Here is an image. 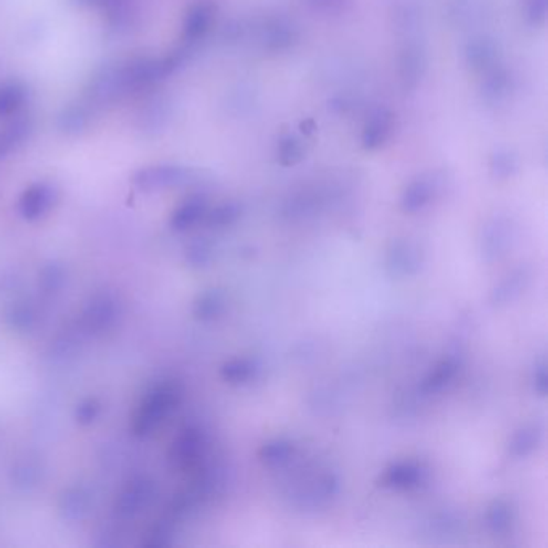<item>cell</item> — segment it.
Instances as JSON below:
<instances>
[{
	"mask_svg": "<svg viewBox=\"0 0 548 548\" xmlns=\"http://www.w3.org/2000/svg\"><path fill=\"white\" fill-rule=\"evenodd\" d=\"M423 264L420 248L410 241H395L388 253L389 272L397 277L416 274Z\"/></svg>",
	"mask_w": 548,
	"mask_h": 548,
	"instance_id": "cell-1",
	"label": "cell"
},
{
	"mask_svg": "<svg viewBox=\"0 0 548 548\" xmlns=\"http://www.w3.org/2000/svg\"><path fill=\"white\" fill-rule=\"evenodd\" d=\"M57 190L50 184H36L21 198V211L26 217H39L54 206Z\"/></svg>",
	"mask_w": 548,
	"mask_h": 548,
	"instance_id": "cell-2",
	"label": "cell"
},
{
	"mask_svg": "<svg viewBox=\"0 0 548 548\" xmlns=\"http://www.w3.org/2000/svg\"><path fill=\"white\" fill-rule=\"evenodd\" d=\"M184 171L179 167L158 166L147 167L135 175V184L145 190L152 188L171 187L184 181Z\"/></svg>",
	"mask_w": 548,
	"mask_h": 548,
	"instance_id": "cell-3",
	"label": "cell"
},
{
	"mask_svg": "<svg viewBox=\"0 0 548 548\" xmlns=\"http://www.w3.org/2000/svg\"><path fill=\"white\" fill-rule=\"evenodd\" d=\"M423 469L416 463H395L380 478V486L395 489H412L418 486Z\"/></svg>",
	"mask_w": 548,
	"mask_h": 548,
	"instance_id": "cell-4",
	"label": "cell"
},
{
	"mask_svg": "<svg viewBox=\"0 0 548 548\" xmlns=\"http://www.w3.org/2000/svg\"><path fill=\"white\" fill-rule=\"evenodd\" d=\"M31 129L33 124L29 118H18L12 121L5 128L0 129V158L7 156L23 145V142L26 141L31 134Z\"/></svg>",
	"mask_w": 548,
	"mask_h": 548,
	"instance_id": "cell-5",
	"label": "cell"
},
{
	"mask_svg": "<svg viewBox=\"0 0 548 548\" xmlns=\"http://www.w3.org/2000/svg\"><path fill=\"white\" fill-rule=\"evenodd\" d=\"M529 280L528 270L526 269H518L513 274L509 275L505 280L501 281L499 287L495 288L492 293V302L503 306L507 302L516 300L522 290L526 287V281Z\"/></svg>",
	"mask_w": 548,
	"mask_h": 548,
	"instance_id": "cell-6",
	"label": "cell"
},
{
	"mask_svg": "<svg viewBox=\"0 0 548 548\" xmlns=\"http://www.w3.org/2000/svg\"><path fill=\"white\" fill-rule=\"evenodd\" d=\"M211 18H213V10L209 4H196L195 7H192L187 15L185 26H184L185 40L192 42V40L200 39L211 25Z\"/></svg>",
	"mask_w": 548,
	"mask_h": 548,
	"instance_id": "cell-7",
	"label": "cell"
},
{
	"mask_svg": "<svg viewBox=\"0 0 548 548\" xmlns=\"http://www.w3.org/2000/svg\"><path fill=\"white\" fill-rule=\"evenodd\" d=\"M509 245V228L501 222H492L486 228L484 240H482V253L488 258L489 261L497 259L499 256L505 251Z\"/></svg>",
	"mask_w": 548,
	"mask_h": 548,
	"instance_id": "cell-8",
	"label": "cell"
},
{
	"mask_svg": "<svg viewBox=\"0 0 548 548\" xmlns=\"http://www.w3.org/2000/svg\"><path fill=\"white\" fill-rule=\"evenodd\" d=\"M26 88L21 82H5L0 86V118L16 113L26 101Z\"/></svg>",
	"mask_w": 548,
	"mask_h": 548,
	"instance_id": "cell-9",
	"label": "cell"
},
{
	"mask_svg": "<svg viewBox=\"0 0 548 548\" xmlns=\"http://www.w3.org/2000/svg\"><path fill=\"white\" fill-rule=\"evenodd\" d=\"M92 105L84 100L79 105L68 108L61 118V129L67 132H79L86 129L92 118Z\"/></svg>",
	"mask_w": 548,
	"mask_h": 548,
	"instance_id": "cell-10",
	"label": "cell"
},
{
	"mask_svg": "<svg viewBox=\"0 0 548 548\" xmlns=\"http://www.w3.org/2000/svg\"><path fill=\"white\" fill-rule=\"evenodd\" d=\"M541 441V429L537 425H528L524 428L520 429L510 444V450L511 454L516 457H524L529 455Z\"/></svg>",
	"mask_w": 548,
	"mask_h": 548,
	"instance_id": "cell-11",
	"label": "cell"
},
{
	"mask_svg": "<svg viewBox=\"0 0 548 548\" xmlns=\"http://www.w3.org/2000/svg\"><path fill=\"white\" fill-rule=\"evenodd\" d=\"M455 372H457V364H455L454 359L442 361L441 364H437L435 372H431L428 378L421 385V389L425 393L439 391V389L444 388L454 378Z\"/></svg>",
	"mask_w": 548,
	"mask_h": 548,
	"instance_id": "cell-12",
	"label": "cell"
},
{
	"mask_svg": "<svg viewBox=\"0 0 548 548\" xmlns=\"http://www.w3.org/2000/svg\"><path fill=\"white\" fill-rule=\"evenodd\" d=\"M488 524L489 528L494 531L495 534H501V532H507L513 520L511 515V509H510L509 503L505 501H495L488 511Z\"/></svg>",
	"mask_w": 548,
	"mask_h": 548,
	"instance_id": "cell-13",
	"label": "cell"
},
{
	"mask_svg": "<svg viewBox=\"0 0 548 548\" xmlns=\"http://www.w3.org/2000/svg\"><path fill=\"white\" fill-rule=\"evenodd\" d=\"M429 198H431V185L427 182H415L414 185H410L404 195L402 206L408 213H414V211H418L421 206H425Z\"/></svg>",
	"mask_w": 548,
	"mask_h": 548,
	"instance_id": "cell-14",
	"label": "cell"
},
{
	"mask_svg": "<svg viewBox=\"0 0 548 548\" xmlns=\"http://www.w3.org/2000/svg\"><path fill=\"white\" fill-rule=\"evenodd\" d=\"M293 454V446L287 441H272L266 444L259 452L261 460L266 465H281L288 461V458Z\"/></svg>",
	"mask_w": 548,
	"mask_h": 548,
	"instance_id": "cell-15",
	"label": "cell"
},
{
	"mask_svg": "<svg viewBox=\"0 0 548 548\" xmlns=\"http://www.w3.org/2000/svg\"><path fill=\"white\" fill-rule=\"evenodd\" d=\"M205 213V203L200 198L188 200L174 215V226L177 228H187L194 226Z\"/></svg>",
	"mask_w": 548,
	"mask_h": 548,
	"instance_id": "cell-16",
	"label": "cell"
},
{
	"mask_svg": "<svg viewBox=\"0 0 548 548\" xmlns=\"http://www.w3.org/2000/svg\"><path fill=\"white\" fill-rule=\"evenodd\" d=\"M255 374L253 364L248 361L228 362L222 368V376L228 383H245Z\"/></svg>",
	"mask_w": 548,
	"mask_h": 548,
	"instance_id": "cell-17",
	"label": "cell"
},
{
	"mask_svg": "<svg viewBox=\"0 0 548 548\" xmlns=\"http://www.w3.org/2000/svg\"><path fill=\"white\" fill-rule=\"evenodd\" d=\"M222 308H224L222 294L217 291H209L198 301L195 312L200 319H213L216 315L221 314Z\"/></svg>",
	"mask_w": 548,
	"mask_h": 548,
	"instance_id": "cell-18",
	"label": "cell"
},
{
	"mask_svg": "<svg viewBox=\"0 0 548 548\" xmlns=\"http://www.w3.org/2000/svg\"><path fill=\"white\" fill-rule=\"evenodd\" d=\"M240 216V209L237 205H222L215 209L209 216V222L213 226H228Z\"/></svg>",
	"mask_w": 548,
	"mask_h": 548,
	"instance_id": "cell-19",
	"label": "cell"
},
{
	"mask_svg": "<svg viewBox=\"0 0 548 548\" xmlns=\"http://www.w3.org/2000/svg\"><path fill=\"white\" fill-rule=\"evenodd\" d=\"M547 368L542 364L541 367H537V370H535V391L541 395H545V393H547Z\"/></svg>",
	"mask_w": 548,
	"mask_h": 548,
	"instance_id": "cell-20",
	"label": "cell"
},
{
	"mask_svg": "<svg viewBox=\"0 0 548 548\" xmlns=\"http://www.w3.org/2000/svg\"><path fill=\"white\" fill-rule=\"evenodd\" d=\"M190 256H192V261L195 264H203V262L207 261V258H209V248L205 243H198V245H194L192 248V251H190Z\"/></svg>",
	"mask_w": 548,
	"mask_h": 548,
	"instance_id": "cell-21",
	"label": "cell"
}]
</instances>
